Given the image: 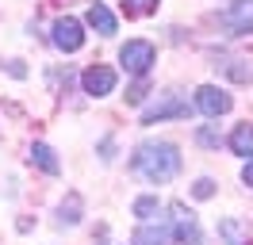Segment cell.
I'll use <instances>...</instances> for the list:
<instances>
[{
  "label": "cell",
  "instance_id": "12",
  "mask_svg": "<svg viewBox=\"0 0 253 245\" xmlns=\"http://www.w3.org/2000/svg\"><path fill=\"white\" fill-rule=\"evenodd\" d=\"M230 150H234L238 157H250V161H253V126H250V122L234 126V134H230Z\"/></svg>",
  "mask_w": 253,
  "mask_h": 245
},
{
  "label": "cell",
  "instance_id": "17",
  "mask_svg": "<svg viewBox=\"0 0 253 245\" xmlns=\"http://www.w3.org/2000/svg\"><path fill=\"white\" fill-rule=\"evenodd\" d=\"M192 192H196V199H211V196H215V184H211V180H196Z\"/></svg>",
  "mask_w": 253,
  "mask_h": 245
},
{
  "label": "cell",
  "instance_id": "3",
  "mask_svg": "<svg viewBox=\"0 0 253 245\" xmlns=\"http://www.w3.org/2000/svg\"><path fill=\"white\" fill-rule=\"evenodd\" d=\"M154 58H158V54H154V46L146 42V39H130V42L119 50V61H123V69L130 77H146L150 65H154Z\"/></svg>",
  "mask_w": 253,
  "mask_h": 245
},
{
  "label": "cell",
  "instance_id": "16",
  "mask_svg": "<svg viewBox=\"0 0 253 245\" xmlns=\"http://www.w3.org/2000/svg\"><path fill=\"white\" fill-rule=\"evenodd\" d=\"M200 146H207V150H211V146H219V130H215V126H200Z\"/></svg>",
  "mask_w": 253,
  "mask_h": 245
},
{
  "label": "cell",
  "instance_id": "1",
  "mask_svg": "<svg viewBox=\"0 0 253 245\" xmlns=\"http://www.w3.org/2000/svg\"><path fill=\"white\" fill-rule=\"evenodd\" d=\"M130 168L150 184H169L180 172V153H176L173 142H161V138H150L142 142L134 157H130Z\"/></svg>",
  "mask_w": 253,
  "mask_h": 245
},
{
  "label": "cell",
  "instance_id": "11",
  "mask_svg": "<svg viewBox=\"0 0 253 245\" xmlns=\"http://www.w3.org/2000/svg\"><path fill=\"white\" fill-rule=\"evenodd\" d=\"M31 165H39L42 172H50V176H58V172H62V165H58L54 150H50V146H42V142H35V146H31Z\"/></svg>",
  "mask_w": 253,
  "mask_h": 245
},
{
  "label": "cell",
  "instance_id": "6",
  "mask_svg": "<svg viewBox=\"0 0 253 245\" xmlns=\"http://www.w3.org/2000/svg\"><path fill=\"white\" fill-rule=\"evenodd\" d=\"M169 214H173V234H176V242H184V245H200V222H196V214L184 207V203H169Z\"/></svg>",
  "mask_w": 253,
  "mask_h": 245
},
{
  "label": "cell",
  "instance_id": "18",
  "mask_svg": "<svg viewBox=\"0 0 253 245\" xmlns=\"http://www.w3.org/2000/svg\"><path fill=\"white\" fill-rule=\"evenodd\" d=\"M126 4H130V12H150V8H154V4H158V0H126Z\"/></svg>",
  "mask_w": 253,
  "mask_h": 245
},
{
  "label": "cell",
  "instance_id": "7",
  "mask_svg": "<svg viewBox=\"0 0 253 245\" xmlns=\"http://www.w3.org/2000/svg\"><path fill=\"white\" fill-rule=\"evenodd\" d=\"M81 88L88 96H111L115 92V69L111 65H88L81 73Z\"/></svg>",
  "mask_w": 253,
  "mask_h": 245
},
{
  "label": "cell",
  "instance_id": "8",
  "mask_svg": "<svg viewBox=\"0 0 253 245\" xmlns=\"http://www.w3.org/2000/svg\"><path fill=\"white\" fill-rule=\"evenodd\" d=\"M222 23L230 31H238V35H253V0H234V4H226Z\"/></svg>",
  "mask_w": 253,
  "mask_h": 245
},
{
  "label": "cell",
  "instance_id": "9",
  "mask_svg": "<svg viewBox=\"0 0 253 245\" xmlns=\"http://www.w3.org/2000/svg\"><path fill=\"white\" fill-rule=\"evenodd\" d=\"M173 242H176V234L169 222H142L130 238V245H173Z\"/></svg>",
  "mask_w": 253,
  "mask_h": 245
},
{
  "label": "cell",
  "instance_id": "4",
  "mask_svg": "<svg viewBox=\"0 0 253 245\" xmlns=\"http://www.w3.org/2000/svg\"><path fill=\"white\" fill-rule=\"evenodd\" d=\"M192 104H196V111H204L207 119H219V115H226V111L234 107V100H230V96H226L219 84H200Z\"/></svg>",
  "mask_w": 253,
  "mask_h": 245
},
{
  "label": "cell",
  "instance_id": "14",
  "mask_svg": "<svg viewBox=\"0 0 253 245\" xmlns=\"http://www.w3.org/2000/svg\"><path fill=\"white\" fill-rule=\"evenodd\" d=\"M58 222H62V226H77V222H81V196H77V192H69V196L62 199Z\"/></svg>",
  "mask_w": 253,
  "mask_h": 245
},
{
  "label": "cell",
  "instance_id": "13",
  "mask_svg": "<svg viewBox=\"0 0 253 245\" xmlns=\"http://www.w3.org/2000/svg\"><path fill=\"white\" fill-rule=\"evenodd\" d=\"M219 238L226 245H250V234H246V226H242L238 218H222L219 222Z\"/></svg>",
  "mask_w": 253,
  "mask_h": 245
},
{
  "label": "cell",
  "instance_id": "15",
  "mask_svg": "<svg viewBox=\"0 0 253 245\" xmlns=\"http://www.w3.org/2000/svg\"><path fill=\"white\" fill-rule=\"evenodd\" d=\"M161 211V203L154 196H142V199H134V214L138 218H146V222H154V214Z\"/></svg>",
  "mask_w": 253,
  "mask_h": 245
},
{
  "label": "cell",
  "instance_id": "19",
  "mask_svg": "<svg viewBox=\"0 0 253 245\" xmlns=\"http://www.w3.org/2000/svg\"><path fill=\"white\" fill-rule=\"evenodd\" d=\"M242 180H246V184H250V188H253V161H250V165H246V168H242Z\"/></svg>",
  "mask_w": 253,
  "mask_h": 245
},
{
  "label": "cell",
  "instance_id": "2",
  "mask_svg": "<svg viewBox=\"0 0 253 245\" xmlns=\"http://www.w3.org/2000/svg\"><path fill=\"white\" fill-rule=\"evenodd\" d=\"M180 115H188V100L180 96V92H161L154 104L142 107V122H161V119H180Z\"/></svg>",
  "mask_w": 253,
  "mask_h": 245
},
{
  "label": "cell",
  "instance_id": "5",
  "mask_svg": "<svg viewBox=\"0 0 253 245\" xmlns=\"http://www.w3.org/2000/svg\"><path fill=\"white\" fill-rule=\"evenodd\" d=\"M50 35H54V46H58V50H65V54H73V50H81V46H84V31H81V23L73 19V15L54 19Z\"/></svg>",
  "mask_w": 253,
  "mask_h": 245
},
{
  "label": "cell",
  "instance_id": "10",
  "mask_svg": "<svg viewBox=\"0 0 253 245\" xmlns=\"http://www.w3.org/2000/svg\"><path fill=\"white\" fill-rule=\"evenodd\" d=\"M88 27H96L100 35H115L119 23H115V15L108 12V4H100V0H96L92 8H88Z\"/></svg>",
  "mask_w": 253,
  "mask_h": 245
}]
</instances>
